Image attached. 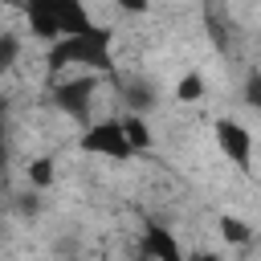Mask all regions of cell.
<instances>
[{
  "label": "cell",
  "mask_w": 261,
  "mask_h": 261,
  "mask_svg": "<svg viewBox=\"0 0 261 261\" xmlns=\"http://www.w3.org/2000/svg\"><path fill=\"white\" fill-rule=\"evenodd\" d=\"M175 98H179V102H200V98H204V77H200L196 69L184 73L179 86H175Z\"/></svg>",
  "instance_id": "9c48e42d"
},
{
  "label": "cell",
  "mask_w": 261,
  "mask_h": 261,
  "mask_svg": "<svg viewBox=\"0 0 261 261\" xmlns=\"http://www.w3.org/2000/svg\"><path fill=\"white\" fill-rule=\"evenodd\" d=\"M122 130H126V139H130V147H135V151L151 147V126H147V118H143L139 110L122 114Z\"/></svg>",
  "instance_id": "8992f818"
},
{
  "label": "cell",
  "mask_w": 261,
  "mask_h": 261,
  "mask_svg": "<svg viewBox=\"0 0 261 261\" xmlns=\"http://www.w3.org/2000/svg\"><path fill=\"white\" fill-rule=\"evenodd\" d=\"M82 151H90V155H110L114 163H126V159L135 155L130 139H126V130H122V118H98V122H90V126L82 130Z\"/></svg>",
  "instance_id": "3957f363"
},
{
  "label": "cell",
  "mask_w": 261,
  "mask_h": 261,
  "mask_svg": "<svg viewBox=\"0 0 261 261\" xmlns=\"http://www.w3.org/2000/svg\"><path fill=\"white\" fill-rule=\"evenodd\" d=\"M114 37L106 29H86V33H69L61 41L49 45V69H77V73H106L114 65L110 57Z\"/></svg>",
  "instance_id": "6da1fadb"
},
{
  "label": "cell",
  "mask_w": 261,
  "mask_h": 261,
  "mask_svg": "<svg viewBox=\"0 0 261 261\" xmlns=\"http://www.w3.org/2000/svg\"><path fill=\"white\" fill-rule=\"evenodd\" d=\"M110 4H118L122 12H147L151 8V0H110Z\"/></svg>",
  "instance_id": "7c38bea8"
},
{
  "label": "cell",
  "mask_w": 261,
  "mask_h": 261,
  "mask_svg": "<svg viewBox=\"0 0 261 261\" xmlns=\"http://www.w3.org/2000/svg\"><path fill=\"white\" fill-rule=\"evenodd\" d=\"M212 135H216L220 155H224L232 167H249V159H253V135H249L237 118H220Z\"/></svg>",
  "instance_id": "5b68a950"
},
{
  "label": "cell",
  "mask_w": 261,
  "mask_h": 261,
  "mask_svg": "<svg viewBox=\"0 0 261 261\" xmlns=\"http://www.w3.org/2000/svg\"><path fill=\"white\" fill-rule=\"evenodd\" d=\"M143 253H151V257H179V245H175V241H171L163 228H147Z\"/></svg>",
  "instance_id": "52a82bcc"
},
{
  "label": "cell",
  "mask_w": 261,
  "mask_h": 261,
  "mask_svg": "<svg viewBox=\"0 0 261 261\" xmlns=\"http://www.w3.org/2000/svg\"><path fill=\"white\" fill-rule=\"evenodd\" d=\"M29 179H33L37 188L53 184V159H49V155H37V159H29Z\"/></svg>",
  "instance_id": "8fae6325"
},
{
  "label": "cell",
  "mask_w": 261,
  "mask_h": 261,
  "mask_svg": "<svg viewBox=\"0 0 261 261\" xmlns=\"http://www.w3.org/2000/svg\"><path fill=\"white\" fill-rule=\"evenodd\" d=\"M24 16H29L33 37L45 41V45H53V41H61L69 33L94 29V20H90V12H86L82 0H29Z\"/></svg>",
  "instance_id": "7a4b0ae2"
},
{
  "label": "cell",
  "mask_w": 261,
  "mask_h": 261,
  "mask_svg": "<svg viewBox=\"0 0 261 261\" xmlns=\"http://www.w3.org/2000/svg\"><path fill=\"white\" fill-rule=\"evenodd\" d=\"M20 61V37L16 33H0V69H12Z\"/></svg>",
  "instance_id": "30bf717a"
},
{
  "label": "cell",
  "mask_w": 261,
  "mask_h": 261,
  "mask_svg": "<svg viewBox=\"0 0 261 261\" xmlns=\"http://www.w3.org/2000/svg\"><path fill=\"white\" fill-rule=\"evenodd\" d=\"M94 73H77V77H65L53 86V102L73 114V118H90V106H94Z\"/></svg>",
  "instance_id": "277c9868"
},
{
  "label": "cell",
  "mask_w": 261,
  "mask_h": 261,
  "mask_svg": "<svg viewBox=\"0 0 261 261\" xmlns=\"http://www.w3.org/2000/svg\"><path fill=\"white\" fill-rule=\"evenodd\" d=\"M220 237L228 245H249L253 241V228L241 220V216H220Z\"/></svg>",
  "instance_id": "ba28073f"
}]
</instances>
